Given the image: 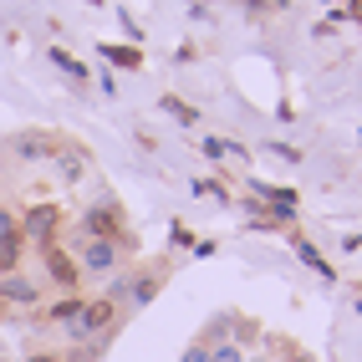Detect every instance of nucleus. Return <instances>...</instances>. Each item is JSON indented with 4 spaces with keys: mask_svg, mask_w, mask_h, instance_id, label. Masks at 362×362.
Instances as JSON below:
<instances>
[{
    "mask_svg": "<svg viewBox=\"0 0 362 362\" xmlns=\"http://www.w3.org/2000/svg\"><path fill=\"white\" fill-rule=\"evenodd\" d=\"M117 327V306L103 296V301H87L77 322H66V337L71 342H103V337H112Z\"/></svg>",
    "mask_w": 362,
    "mask_h": 362,
    "instance_id": "nucleus-1",
    "label": "nucleus"
},
{
    "mask_svg": "<svg viewBox=\"0 0 362 362\" xmlns=\"http://www.w3.org/2000/svg\"><path fill=\"white\" fill-rule=\"evenodd\" d=\"M82 235H87V240H117V235H123V214H117V204H112V199L92 204V209L82 214Z\"/></svg>",
    "mask_w": 362,
    "mask_h": 362,
    "instance_id": "nucleus-2",
    "label": "nucleus"
},
{
    "mask_svg": "<svg viewBox=\"0 0 362 362\" xmlns=\"http://www.w3.org/2000/svg\"><path fill=\"white\" fill-rule=\"evenodd\" d=\"M123 245H128V235H117V240H82V245H77L82 250L77 265H82V271H112Z\"/></svg>",
    "mask_w": 362,
    "mask_h": 362,
    "instance_id": "nucleus-3",
    "label": "nucleus"
},
{
    "mask_svg": "<svg viewBox=\"0 0 362 362\" xmlns=\"http://www.w3.org/2000/svg\"><path fill=\"white\" fill-rule=\"evenodd\" d=\"M41 265H46V276H52L62 291H77L82 286V265L71 260L66 250H57V245H41Z\"/></svg>",
    "mask_w": 362,
    "mask_h": 362,
    "instance_id": "nucleus-4",
    "label": "nucleus"
},
{
    "mask_svg": "<svg viewBox=\"0 0 362 362\" xmlns=\"http://www.w3.org/2000/svg\"><path fill=\"white\" fill-rule=\"evenodd\" d=\"M57 225H62L57 204H36V209H26V220H21V235H26V245H31V240H36V245H52Z\"/></svg>",
    "mask_w": 362,
    "mask_h": 362,
    "instance_id": "nucleus-5",
    "label": "nucleus"
},
{
    "mask_svg": "<svg viewBox=\"0 0 362 362\" xmlns=\"http://www.w3.org/2000/svg\"><path fill=\"white\" fill-rule=\"evenodd\" d=\"M0 301H16V306H36V301H41V286H36L31 276L11 271V276H0Z\"/></svg>",
    "mask_w": 362,
    "mask_h": 362,
    "instance_id": "nucleus-6",
    "label": "nucleus"
},
{
    "mask_svg": "<svg viewBox=\"0 0 362 362\" xmlns=\"http://www.w3.org/2000/svg\"><path fill=\"white\" fill-rule=\"evenodd\" d=\"M11 153L21 163H41V158H52V138H46V133H16L11 138Z\"/></svg>",
    "mask_w": 362,
    "mask_h": 362,
    "instance_id": "nucleus-7",
    "label": "nucleus"
},
{
    "mask_svg": "<svg viewBox=\"0 0 362 362\" xmlns=\"http://www.w3.org/2000/svg\"><path fill=\"white\" fill-rule=\"evenodd\" d=\"M158 286H163V265H158V271H143V276H133V286H128V306L153 301V296H158Z\"/></svg>",
    "mask_w": 362,
    "mask_h": 362,
    "instance_id": "nucleus-8",
    "label": "nucleus"
},
{
    "mask_svg": "<svg viewBox=\"0 0 362 362\" xmlns=\"http://www.w3.org/2000/svg\"><path fill=\"white\" fill-rule=\"evenodd\" d=\"M21 250H26V235H21V230L0 240V276H11L16 265H21Z\"/></svg>",
    "mask_w": 362,
    "mask_h": 362,
    "instance_id": "nucleus-9",
    "label": "nucleus"
},
{
    "mask_svg": "<svg viewBox=\"0 0 362 362\" xmlns=\"http://www.w3.org/2000/svg\"><path fill=\"white\" fill-rule=\"evenodd\" d=\"M82 306H87L82 296H71V301H57L52 311H46V322H62V327H66V322H77V317H82Z\"/></svg>",
    "mask_w": 362,
    "mask_h": 362,
    "instance_id": "nucleus-10",
    "label": "nucleus"
},
{
    "mask_svg": "<svg viewBox=\"0 0 362 362\" xmlns=\"http://www.w3.org/2000/svg\"><path fill=\"white\" fill-rule=\"evenodd\" d=\"M163 112H174L179 123H194V117H199L194 107H189V103H179V98H163Z\"/></svg>",
    "mask_w": 362,
    "mask_h": 362,
    "instance_id": "nucleus-11",
    "label": "nucleus"
},
{
    "mask_svg": "<svg viewBox=\"0 0 362 362\" xmlns=\"http://www.w3.org/2000/svg\"><path fill=\"white\" fill-rule=\"evenodd\" d=\"M209 362H245V357H240L235 342H225V347H209Z\"/></svg>",
    "mask_w": 362,
    "mask_h": 362,
    "instance_id": "nucleus-12",
    "label": "nucleus"
},
{
    "mask_svg": "<svg viewBox=\"0 0 362 362\" xmlns=\"http://www.w3.org/2000/svg\"><path fill=\"white\" fill-rule=\"evenodd\" d=\"M52 62H57V66H62V71H71V77H77V82H82V77H87V71H82V66H77V62H71V57H66V52H52Z\"/></svg>",
    "mask_w": 362,
    "mask_h": 362,
    "instance_id": "nucleus-13",
    "label": "nucleus"
},
{
    "mask_svg": "<svg viewBox=\"0 0 362 362\" xmlns=\"http://www.w3.org/2000/svg\"><path fill=\"white\" fill-rule=\"evenodd\" d=\"M107 57H112L117 66H138V52H112V46H107Z\"/></svg>",
    "mask_w": 362,
    "mask_h": 362,
    "instance_id": "nucleus-14",
    "label": "nucleus"
},
{
    "mask_svg": "<svg viewBox=\"0 0 362 362\" xmlns=\"http://www.w3.org/2000/svg\"><path fill=\"white\" fill-rule=\"evenodd\" d=\"M184 362H209V347H204V342H194V347L184 352Z\"/></svg>",
    "mask_w": 362,
    "mask_h": 362,
    "instance_id": "nucleus-15",
    "label": "nucleus"
},
{
    "mask_svg": "<svg viewBox=\"0 0 362 362\" xmlns=\"http://www.w3.org/2000/svg\"><path fill=\"white\" fill-rule=\"evenodd\" d=\"M6 235H16V220H11V209H0V240Z\"/></svg>",
    "mask_w": 362,
    "mask_h": 362,
    "instance_id": "nucleus-16",
    "label": "nucleus"
},
{
    "mask_svg": "<svg viewBox=\"0 0 362 362\" xmlns=\"http://www.w3.org/2000/svg\"><path fill=\"white\" fill-rule=\"evenodd\" d=\"M21 362H66L62 352H36V357H21Z\"/></svg>",
    "mask_w": 362,
    "mask_h": 362,
    "instance_id": "nucleus-17",
    "label": "nucleus"
}]
</instances>
